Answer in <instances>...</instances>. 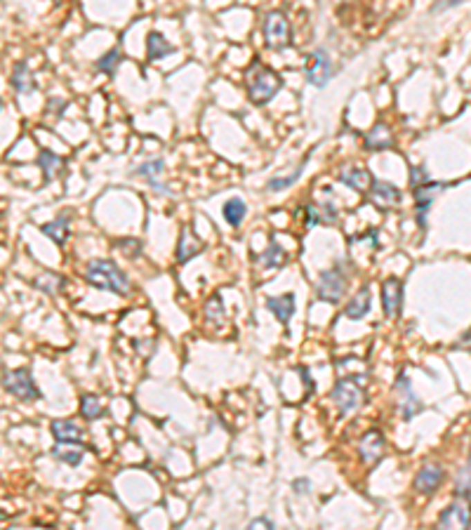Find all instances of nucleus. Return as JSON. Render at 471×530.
Masks as SVG:
<instances>
[{
  "label": "nucleus",
  "instance_id": "nucleus-1",
  "mask_svg": "<svg viewBox=\"0 0 471 530\" xmlns=\"http://www.w3.org/2000/svg\"><path fill=\"white\" fill-rule=\"evenodd\" d=\"M87 283H92L95 288L107 290L113 295H127L130 293V278L120 271V266L111 259H92L85 269Z\"/></svg>",
  "mask_w": 471,
  "mask_h": 530
},
{
  "label": "nucleus",
  "instance_id": "nucleus-2",
  "mask_svg": "<svg viewBox=\"0 0 471 530\" xmlns=\"http://www.w3.org/2000/svg\"><path fill=\"white\" fill-rule=\"evenodd\" d=\"M283 87V78L264 64H252L248 71V97L255 107H264Z\"/></svg>",
  "mask_w": 471,
  "mask_h": 530
},
{
  "label": "nucleus",
  "instance_id": "nucleus-3",
  "mask_svg": "<svg viewBox=\"0 0 471 530\" xmlns=\"http://www.w3.org/2000/svg\"><path fill=\"white\" fill-rule=\"evenodd\" d=\"M261 33L271 50H286L290 45V21L281 10H273L261 21Z\"/></svg>",
  "mask_w": 471,
  "mask_h": 530
},
{
  "label": "nucleus",
  "instance_id": "nucleus-4",
  "mask_svg": "<svg viewBox=\"0 0 471 530\" xmlns=\"http://www.w3.org/2000/svg\"><path fill=\"white\" fill-rule=\"evenodd\" d=\"M3 389L8 394L17 396L19 401H36L40 399V389L33 382L31 372L26 368H17V370H5L3 375Z\"/></svg>",
  "mask_w": 471,
  "mask_h": 530
},
{
  "label": "nucleus",
  "instance_id": "nucleus-5",
  "mask_svg": "<svg viewBox=\"0 0 471 530\" xmlns=\"http://www.w3.org/2000/svg\"><path fill=\"white\" fill-rule=\"evenodd\" d=\"M360 384H363V377L360 375L342 377V380L335 384L333 401H335V405L340 408L342 415H349V412L358 408L360 399H363V389H360Z\"/></svg>",
  "mask_w": 471,
  "mask_h": 530
},
{
  "label": "nucleus",
  "instance_id": "nucleus-6",
  "mask_svg": "<svg viewBox=\"0 0 471 530\" xmlns=\"http://www.w3.org/2000/svg\"><path fill=\"white\" fill-rule=\"evenodd\" d=\"M306 83L313 85V87H325L330 83V78H333L335 73V66H333V60H330L328 50L318 48L313 50L309 57H306Z\"/></svg>",
  "mask_w": 471,
  "mask_h": 530
},
{
  "label": "nucleus",
  "instance_id": "nucleus-7",
  "mask_svg": "<svg viewBox=\"0 0 471 530\" xmlns=\"http://www.w3.org/2000/svg\"><path fill=\"white\" fill-rule=\"evenodd\" d=\"M344 290H347V276H344L342 264H337V266H333V269L323 271L321 278H318V283H316L318 300L330 302V304H337V302L342 300V295H344Z\"/></svg>",
  "mask_w": 471,
  "mask_h": 530
},
{
  "label": "nucleus",
  "instance_id": "nucleus-8",
  "mask_svg": "<svg viewBox=\"0 0 471 530\" xmlns=\"http://www.w3.org/2000/svg\"><path fill=\"white\" fill-rule=\"evenodd\" d=\"M415 189V217H417V226L420 229H427V214L429 210H432V203L434 198L441 194V191L445 189V184H438V182H422L417 186H412Z\"/></svg>",
  "mask_w": 471,
  "mask_h": 530
},
{
  "label": "nucleus",
  "instance_id": "nucleus-9",
  "mask_svg": "<svg viewBox=\"0 0 471 530\" xmlns=\"http://www.w3.org/2000/svg\"><path fill=\"white\" fill-rule=\"evenodd\" d=\"M396 399H398L400 417H403L405 422H410L412 417L420 415V412L424 410V403L417 399L415 392H412V384H410L405 372H400L398 380H396Z\"/></svg>",
  "mask_w": 471,
  "mask_h": 530
},
{
  "label": "nucleus",
  "instance_id": "nucleus-10",
  "mask_svg": "<svg viewBox=\"0 0 471 530\" xmlns=\"http://www.w3.org/2000/svg\"><path fill=\"white\" fill-rule=\"evenodd\" d=\"M441 528H469L471 526V500L457 497L438 518Z\"/></svg>",
  "mask_w": 471,
  "mask_h": 530
},
{
  "label": "nucleus",
  "instance_id": "nucleus-11",
  "mask_svg": "<svg viewBox=\"0 0 471 530\" xmlns=\"http://www.w3.org/2000/svg\"><path fill=\"white\" fill-rule=\"evenodd\" d=\"M385 450H387V441H385V436H382V432H377V429L365 432V436L358 444L360 459H363V464H368V467L380 462L382 455H385Z\"/></svg>",
  "mask_w": 471,
  "mask_h": 530
},
{
  "label": "nucleus",
  "instance_id": "nucleus-12",
  "mask_svg": "<svg viewBox=\"0 0 471 530\" xmlns=\"http://www.w3.org/2000/svg\"><path fill=\"white\" fill-rule=\"evenodd\" d=\"M445 479V471L438 464H424V467L417 471L415 481H412V488H415L420 495H432L438 491V486Z\"/></svg>",
  "mask_w": 471,
  "mask_h": 530
},
{
  "label": "nucleus",
  "instance_id": "nucleus-13",
  "mask_svg": "<svg viewBox=\"0 0 471 530\" xmlns=\"http://www.w3.org/2000/svg\"><path fill=\"white\" fill-rule=\"evenodd\" d=\"M403 304V283L398 278H387L382 283V307L389 318H396Z\"/></svg>",
  "mask_w": 471,
  "mask_h": 530
},
{
  "label": "nucleus",
  "instance_id": "nucleus-14",
  "mask_svg": "<svg viewBox=\"0 0 471 530\" xmlns=\"http://www.w3.org/2000/svg\"><path fill=\"white\" fill-rule=\"evenodd\" d=\"M368 198H370L372 205H377L380 210H389L400 201V191L394 184L382 182V179H375L372 186H370V191H368Z\"/></svg>",
  "mask_w": 471,
  "mask_h": 530
},
{
  "label": "nucleus",
  "instance_id": "nucleus-15",
  "mask_svg": "<svg viewBox=\"0 0 471 530\" xmlns=\"http://www.w3.org/2000/svg\"><path fill=\"white\" fill-rule=\"evenodd\" d=\"M50 429H52V436H55L57 444H64V446L80 444V441L85 439V432L73 422V419H55Z\"/></svg>",
  "mask_w": 471,
  "mask_h": 530
},
{
  "label": "nucleus",
  "instance_id": "nucleus-16",
  "mask_svg": "<svg viewBox=\"0 0 471 530\" xmlns=\"http://www.w3.org/2000/svg\"><path fill=\"white\" fill-rule=\"evenodd\" d=\"M340 182L347 184L349 189L358 191V194H368L375 177L368 170H360V167H351V170H342L340 172Z\"/></svg>",
  "mask_w": 471,
  "mask_h": 530
},
{
  "label": "nucleus",
  "instance_id": "nucleus-17",
  "mask_svg": "<svg viewBox=\"0 0 471 530\" xmlns=\"http://www.w3.org/2000/svg\"><path fill=\"white\" fill-rule=\"evenodd\" d=\"M266 309H269V311L283 325H288L290 318H293V313H295V295L288 293V295H281V297H269V300H266Z\"/></svg>",
  "mask_w": 471,
  "mask_h": 530
},
{
  "label": "nucleus",
  "instance_id": "nucleus-18",
  "mask_svg": "<svg viewBox=\"0 0 471 530\" xmlns=\"http://www.w3.org/2000/svg\"><path fill=\"white\" fill-rule=\"evenodd\" d=\"M394 147V132L385 123H377L365 135V149L368 151H387Z\"/></svg>",
  "mask_w": 471,
  "mask_h": 530
},
{
  "label": "nucleus",
  "instance_id": "nucleus-19",
  "mask_svg": "<svg viewBox=\"0 0 471 530\" xmlns=\"http://www.w3.org/2000/svg\"><path fill=\"white\" fill-rule=\"evenodd\" d=\"M203 250V243L198 238H194L189 226H184L182 234H179V246H177V262L179 264H186L189 259H194Z\"/></svg>",
  "mask_w": 471,
  "mask_h": 530
},
{
  "label": "nucleus",
  "instance_id": "nucleus-20",
  "mask_svg": "<svg viewBox=\"0 0 471 530\" xmlns=\"http://www.w3.org/2000/svg\"><path fill=\"white\" fill-rule=\"evenodd\" d=\"M368 311H370V285H363V288L353 295V300L347 304L344 316L351 318V321H360Z\"/></svg>",
  "mask_w": 471,
  "mask_h": 530
},
{
  "label": "nucleus",
  "instance_id": "nucleus-21",
  "mask_svg": "<svg viewBox=\"0 0 471 530\" xmlns=\"http://www.w3.org/2000/svg\"><path fill=\"white\" fill-rule=\"evenodd\" d=\"M10 83H12V87L19 95H31L33 90H36V83H33V75L31 71H28V66L24 62L15 64L12 68V78H10Z\"/></svg>",
  "mask_w": 471,
  "mask_h": 530
},
{
  "label": "nucleus",
  "instance_id": "nucleus-22",
  "mask_svg": "<svg viewBox=\"0 0 471 530\" xmlns=\"http://www.w3.org/2000/svg\"><path fill=\"white\" fill-rule=\"evenodd\" d=\"M174 52V45L172 43H167V38L165 36H160V33H149V38H147V57H149V62H158L160 57H167V55H172Z\"/></svg>",
  "mask_w": 471,
  "mask_h": 530
},
{
  "label": "nucleus",
  "instance_id": "nucleus-23",
  "mask_svg": "<svg viewBox=\"0 0 471 530\" xmlns=\"http://www.w3.org/2000/svg\"><path fill=\"white\" fill-rule=\"evenodd\" d=\"M222 214H224V219H226V224L229 226H241L243 219H246V214H248V203L243 201V198H231V201L224 203Z\"/></svg>",
  "mask_w": 471,
  "mask_h": 530
},
{
  "label": "nucleus",
  "instance_id": "nucleus-24",
  "mask_svg": "<svg viewBox=\"0 0 471 530\" xmlns=\"http://www.w3.org/2000/svg\"><path fill=\"white\" fill-rule=\"evenodd\" d=\"M62 156L52 154V151H40L38 156V165L43 170V179L45 182H55V177L59 174V167H62Z\"/></svg>",
  "mask_w": 471,
  "mask_h": 530
},
{
  "label": "nucleus",
  "instance_id": "nucleus-25",
  "mask_svg": "<svg viewBox=\"0 0 471 530\" xmlns=\"http://www.w3.org/2000/svg\"><path fill=\"white\" fill-rule=\"evenodd\" d=\"M257 259H259V264L264 266V269H276V266H281L283 262H286V250L281 248V243H278L276 238H271L266 253L259 255Z\"/></svg>",
  "mask_w": 471,
  "mask_h": 530
},
{
  "label": "nucleus",
  "instance_id": "nucleus-26",
  "mask_svg": "<svg viewBox=\"0 0 471 530\" xmlns=\"http://www.w3.org/2000/svg\"><path fill=\"white\" fill-rule=\"evenodd\" d=\"M160 170H163V161L160 158H154V161L142 163V165H139L137 170H135V174H139V177H144V179H149L151 186H154L158 194H167L165 186H160L158 182H156V177L160 174Z\"/></svg>",
  "mask_w": 471,
  "mask_h": 530
},
{
  "label": "nucleus",
  "instance_id": "nucleus-27",
  "mask_svg": "<svg viewBox=\"0 0 471 530\" xmlns=\"http://www.w3.org/2000/svg\"><path fill=\"white\" fill-rule=\"evenodd\" d=\"M43 234L50 238V241H55L57 246H64L66 243V236H68V219L64 217H57L55 222H48L43 226Z\"/></svg>",
  "mask_w": 471,
  "mask_h": 530
},
{
  "label": "nucleus",
  "instance_id": "nucleus-28",
  "mask_svg": "<svg viewBox=\"0 0 471 530\" xmlns=\"http://www.w3.org/2000/svg\"><path fill=\"white\" fill-rule=\"evenodd\" d=\"M33 285L40 290V293H45V295H57L59 290H64V285H66V281H64L62 276H57V273H52V271H48V273H43V276H38L36 281H33Z\"/></svg>",
  "mask_w": 471,
  "mask_h": 530
},
{
  "label": "nucleus",
  "instance_id": "nucleus-29",
  "mask_svg": "<svg viewBox=\"0 0 471 530\" xmlns=\"http://www.w3.org/2000/svg\"><path fill=\"white\" fill-rule=\"evenodd\" d=\"M80 412H83V417L90 419V422L92 419H100L104 415L102 401L97 399V396H92V394L83 396V399H80Z\"/></svg>",
  "mask_w": 471,
  "mask_h": 530
},
{
  "label": "nucleus",
  "instance_id": "nucleus-30",
  "mask_svg": "<svg viewBox=\"0 0 471 530\" xmlns=\"http://www.w3.org/2000/svg\"><path fill=\"white\" fill-rule=\"evenodd\" d=\"M120 60H123L120 48H113V50H109L100 62H97V68H100L102 73H107V75H116V68H118Z\"/></svg>",
  "mask_w": 471,
  "mask_h": 530
},
{
  "label": "nucleus",
  "instance_id": "nucleus-31",
  "mask_svg": "<svg viewBox=\"0 0 471 530\" xmlns=\"http://www.w3.org/2000/svg\"><path fill=\"white\" fill-rule=\"evenodd\" d=\"M457 497H471V453L467 459V467L459 469L457 474V486H455Z\"/></svg>",
  "mask_w": 471,
  "mask_h": 530
},
{
  "label": "nucleus",
  "instance_id": "nucleus-32",
  "mask_svg": "<svg viewBox=\"0 0 471 530\" xmlns=\"http://www.w3.org/2000/svg\"><path fill=\"white\" fill-rule=\"evenodd\" d=\"M52 455L59 462H66L68 467H78L83 462V450H71V448H62V444L57 448H52Z\"/></svg>",
  "mask_w": 471,
  "mask_h": 530
},
{
  "label": "nucleus",
  "instance_id": "nucleus-33",
  "mask_svg": "<svg viewBox=\"0 0 471 530\" xmlns=\"http://www.w3.org/2000/svg\"><path fill=\"white\" fill-rule=\"evenodd\" d=\"M306 161H309V158L302 161L297 170H295L293 174H288V177H276V179H271V182H269V191H283V189H290V186H293V184L297 182V179L302 177V170H304Z\"/></svg>",
  "mask_w": 471,
  "mask_h": 530
},
{
  "label": "nucleus",
  "instance_id": "nucleus-34",
  "mask_svg": "<svg viewBox=\"0 0 471 530\" xmlns=\"http://www.w3.org/2000/svg\"><path fill=\"white\" fill-rule=\"evenodd\" d=\"M118 246L120 253H125L127 257H137V255H142V241H137V238H123V241L116 243Z\"/></svg>",
  "mask_w": 471,
  "mask_h": 530
},
{
  "label": "nucleus",
  "instance_id": "nucleus-35",
  "mask_svg": "<svg viewBox=\"0 0 471 530\" xmlns=\"http://www.w3.org/2000/svg\"><path fill=\"white\" fill-rule=\"evenodd\" d=\"M302 212H304V226H306V229H311V226H318V224L323 222L321 205H304V208H302Z\"/></svg>",
  "mask_w": 471,
  "mask_h": 530
},
{
  "label": "nucleus",
  "instance_id": "nucleus-36",
  "mask_svg": "<svg viewBox=\"0 0 471 530\" xmlns=\"http://www.w3.org/2000/svg\"><path fill=\"white\" fill-rule=\"evenodd\" d=\"M205 313H207V318H210V321H222V318H224L222 300H219V297H212V300L207 302V307H205Z\"/></svg>",
  "mask_w": 471,
  "mask_h": 530
},
{
  "label": "nucleus",
  "instance_id": "nucleus-37",
  "mask_svg": "<svg viewBox=\"0 0 471 530\" xmlns=\"http://www.w3.org/2000/svg\"><path fill=\"white\" fill-rule=\"evenodd\" d=\"M321 214H323L325 224H335L337 219H340V212H337V208L333 205V203H325V205H321Z\"/></svg>",
  "mask_w": 471,
  "mask_h": 530
},
{
  "label": "nucleus",
  "instance_id": "nucleus-38",
  "mask_svg": "<svg viewBox=\"0 0 471 530\" xmlns=\"http://www.w3.org/2000/svg\"><path fill=\"white\" fill-rule=\"evenodd\" d=\"M422 182H429L427 170H424V167H412V170H410V184L417 186V184H422Z\"/></svg>",
  "mask_w": 471,
  "mask_h": 530
},
{
  "label": "nucleus",
  "instance_id": "nucleus-39",
  "mask_svg": "<svg viewBox=\"0 0 471 530\" xmlns=\"http://www.w3.org/2000/svg\"><path fill=\"white\" fill-rule=\"evenodd\" d=\"M459 3H464V0H441V3L434 5L436 12H441V10H450V8H457Z\"/></svg>",
  "mask_w": 471,
  "mask_h": 530
},
{
  "label": "nucleus",
  "instance_id": "nucleus-40",
  "mask_svg": "<svg viewBox=\"0 0 471 530\" xmlns=\"http://www.w3.org/2000/svg\"><path fill=\"white\" fill-rule=\"evenodd\" d=\"M248 528H273V521H269V518H264V516H261V518H252Z\"/></svg>",
  "mask_w": 471,
  "mask_h": 530
}]
</instances>
